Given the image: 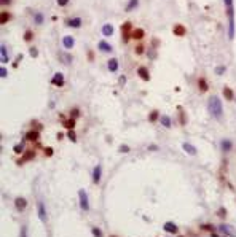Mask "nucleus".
Wrapping results in <instances>:
<instances>
[{
  "mask_svg": "<svg viewBox=\"0 0 236 237\" xmlns=\"http://www.w3.org/2000/svg\"><path fill=\"white\" fill-rule=\"evenodd\" d=\"M207 111L211 113L212 118L222 121L224 119V107H222V102L217 95H211L207 99Z\"/></svg>",
  "mask_w": 236,
  "mask_h": 237,
  "instance_id": "f257e3e1",
  "label": "nucleus"
},
{
  "mask_svg": "<svg viewBox=\"0 0 236 237\" xmlns=\"http://www.w3.org/2000/svg\"><path fill=\"white\" fill-rule=\"evenodd\" d=\"M225 8H227V16H228V38H234V7L233 0H224Z\"/></svg>",
  "mask_w": 236,
  "mask_h": 237,
  "instance_id": "f03ea898",
  "label": "nucleus"
},
{
  "mask_svg": "<svg viewBox=\"0 0 236 237\" xmlns=\"http://www.w3.org/2000/svg\"><path fill=\"white\" fill-rule=\"evenodd\" d=\"M132 24L129 22V21H126V22H123V26H121V38H123V41L126 43V41H129V38H132Z\"/></svg>",
  "mask_w": 236,
  "mask_h": 237,
  "instance_id": "7ed1b4c3",
  "label": "nucleus"
},
{
  "mask_svg": "<svg viewBox=\"0 0 236 237\" xmlns=\"http://www.w3.org/2000/svg\"><path fill=\"white\" fill-rule=\"evenodd\" d=\"M78 204H80V208L83 212H88L89 210V199H88V194L85 189H80L78 191Z\"/></svg>",
  "mask_w": 236,
  "mask_h": 237,
  "instance_id": "20e7f679",
  "label": "nucleus"
},
{
  "mask_svg": "<svg viewBox=\"0 0 236 237\" xmlns=\"http://www.w3.org/2000/svg\"><path fill=\"white\" fill-rule=\"evenodd\" d=\"M37 213H38V218H40L41 223H46L48 215H46V208H45V204H43V201H41V199L37 201Z\"/></svg>",
  "mask_w": 236,
  "mask_h": 237,
  "instance_id": "39448f33",
  "label": "nucleus"
},
{
  "mask_svg": "<svg viewBox=\"0 0 236 237\" xmlns=\"http://www.w3.org/2000/svg\"><path fill=\"white\" fill-rule=\"evenodd\" d=\"M91 178H93V183H94V185L101 183V178H102V165H101V164L94 165V169L91 170Z\"/></svg>",
  "mask_w": 236,
  "mask_h": 237,
  "instance_id": "423d86ee",
  "label": "nucleus"
},
{
  "mask_svg": "<svg viewBox=\"0 0 236 237\" xmlns=\"http://www.w3.org/2000/svg\"><path fill=\"white\" fill-rule=\"evenodd\" d=\"M15 208H16L18 212H24L26 208H27V199L22 198V196H18V198L15 199Z\"/></svg>",
  "mask_w": 236,
  "mask_h": 237,
  "instance_id": "0eeeda50",
  "label": "nucleus"
},
{
  "mask_svg": "<svg viewBox=\"0 0 236 237\" xmlns=\"http://www.w3.org/2000/svg\"><path fill=\"white\" fill-rule=\"evenodd\" d=\"M64 81H65V78H64V75H62L61 72L54 73L53 78H51V83H53L54 86H58V88H62V86H64Z\"/></svg>",
  "mask_w": 236,
  "mask_h": 237,
  "instance_id": "6e6552de",
  "label": "nucleus"
},
{
  "mask_svg": "<svg viewBox=\"0 0 236 237\" xmlns=\"http://www.w3.org/2000/svg\"><path fill=\"white\" fill-rule=\"evenodd\" d=\"M137 75L141 77L144 81H150V72H148V68L144 67V65H141V67L137 68Z\"/></svg>",
  "mask_w": 236,
  "mask_h": 237,
  "instance_id": "1a4fd4ad",
  "label": "nucleus"
},
{
  "mask_svg": "<svg viewBox=\"0 0 236 237\" xmlns=\"http://www.w3.org/2000/svg\"><path fill=\"white\" fill-rule=\"evenodd\" d=\"M164 231L168 232V234H177L179 232V228H177V225L176 223H172V221H168V223H164Z\"/></svg>",
  "mask_w": 236,
  "mask_h": 237,
  "instance_id": "9d476101",
  "label": "nucleus"
},
{
  "mask_svg": "<svg viewBox=\"0 0 236 237\" xmlns=\"http://www.w3.org/2000/svg\"><path fill=\"white\" fill-rule=\"evenodd\" d=\"M118 65H120V64H118V59H117V58H110L108 62H107V68H108L112 73H115V72L118 70Z\"/></svg>",
  "mask_w": 236,
  "mask_h": 237,
  "instance_id": "9b49d317",
  "label": "nucleus"
},
{
  "mask_svg": "<svg viewBox=\"0 0 236 237\" xmlns=\"http://www.w3.org/2000/svg\"><path fill=\"white\" fill-rule=\"evenodd\" d=\"M172 32H174V35H177V37H184V35L187 34V29H185V26H182V24H176V26L172 27Z\"/></svg>",
  "mask_w": 236,
  "mask_h": 237,
  "instance_id": "f8f14e48",
  "label": "nucleus"
},
{
  "mask_svg": "<svg viewBox=\"0 0 236 237\" xmlns=\"http://www.w3.org/2000/svg\"><path fill=\"white\" fill-rule=\"evenodd\" d=\"M65 26L74 27V29H78V27L81 26V19H80V18H69V19L65 21Z\"/></svg>",
  "mask_w": 236,
  "mask_h": 237,
  "instance_id": "ddd939ff",
  "label": "nucleus"
},
{
  "mask_svg": "<svg viewBox=\"0 0 236 237\" xmlns=\"http://www.w3.org/2000/svg\"><path fill=\"white\" fill-rule=\"evenodd\" d=\"M220 229L224 231L227 235H231V237H236V229L230 225H220Z\"/></svg>",
  "mask_w": 236,
  "mask_h": 237,
  "instance_id": "4468645a",
  "label": "nucleus"
},
{
  "mask_svg": "<svg viewBox=\"0 0 236 237\" xmlns=\"http://www.w3.org/2000/svg\"><path fill=\"white\" fill-rule=\"evenodd\" d=\"M74 43H75V40H74V37H70V35H65V37L62 38V45H64V48H67V49L74 48Z\"/></svg>",
  "mask_w": 236,
  "mask_h": 237,
  "instance_id": "2eb2a0df",
  "label": "nucleus"
},
{
  "mask_svg": "<svg viewBox=\"0 0 236 237\" xmlns=\"http://www.w3.org/2000/svg\"><path fill=\"white\" fill-rule=\"evenodd\" d=\"M98 48L101 49V51H104V53H112V46L108 45V41H105V40H101L99 43H98Z\"/></svg>",
  "mask_w": 236,
  "mask_h": 237,
  "instance_id": "dca6fc26",
  "label": "nucleus"
},
{
  "mask_svg": "<svg viewBox=\"0 0 236 237\" xmlns=\"http://www.w3.org/2000/svg\"><path fill=\"white\" fill-rule=\"evenodd\" d=\"M198 88H200L201 92H207L209 85H207V80H206V78H198Z\"/></svg>",
  "mask_w": 236,
  "mask_h": 237,
  "instance_id": "f3484780",
  "label": "nucleus"
},
{
  "mask_svg": "<svg viewBox=\"0 0 236 237\" xmlns=\"http://www.w3.org/2000/svg\"><path fill=\"white\" fill-rule=\"evenodd\" d=\"M0 58H2V62H3V64L10 61L8 49H7V46H5V45H2V46H0Z\"/></svg>",
  "mask_w": 236,
  "mask_h": 237,
  "instance_id": "a211bd4d",
  "label": "nucleus"
},
{
  "mask_svg": "<svg viewBox=\"0 0 236 237\" xmlns=\"http://www.w3.org/2000/svg\"><path fill=\"white\" fill-rule=\"evenodd\" d=\"M144 37H145V30H144V29H134V30H132V38H134V40L141 41Z\"/></svg>",
  "mask_w": 236,
  "mask_h": 237,
  "instance_id": "6ab92c4d",
  "label": "nucleus"
},
{
  "mask_svg": "<svg viewBox=\"0 0 236 237\" xmlns=\"http://www.w3.org/2000/svg\"><path fill=\"white\" fill-rule=\"evenodd\" d=\"M220 148L224 150L225 153L231 151V148H233V143H231V140H227V138H225V140H222V142H220Z\"/></svg>",
  "mask_w": 236,
  "mask_h": 237,
  "instance_id": "aec40b11",
  "label": "nucleus"
},
{
  "mask_svg": "<svg viewBox=\"0 0 236 237\" xmlns=\"http://www.w3.org/2000/svg\"><path fill=\"white\" fill-rule=\"evenodd\" d=\"M102 34H104L105 37L113 35V26H112V24H104V26H102Z\"/></svg>",
  "mask_w": 236,
  "mask_h": 237,
  "instance_id": "412c9836",
  "label": "nucleus"
},
{
  "mask_svg": "<svg viewBox=\"0 0 236 237\" xmlns=\"http://www.w3.org/2000/svg\"><path fill=\"white\" fill-rule=\"evenodd\" d=\"M182 148H184V150H185V151L188 153V155H190V156H193V155H196V148H195V146H191V145H190L188 142H185V143H182Z\"/></svg>",
  "mask_w": 236,
  "mask_h": 237,
  "instance_id": "4be33fe9",
  "label": "nucleus"
},
{
  "mask_svg": "<svg viewBox=\"0 0 236 237\" xmlns=\"http://www.w3.org/2000/svg\"><path fill=\"white\" fill-rule=\"evenodd\" d=\"M40 137V131H29V132H27L26 134V138H27V140H37V138Z\"/></svg>",
  "mask_w": 236,
  "mask_h": 237,
  "instance_id": "5701e85b",
  "label": "nucleus"
},
{
  "mask_svg": "<svg viewBox=\"0 0 236 237\" xmlns=\"http://www.w3.org/2000/svg\"><path fill=\"white\" fill-rule=\"evenodd\" d=\"M161 116H160V111L158 110H152L150 111V115H148V121L150 123H155V121H158Z\"/></svg>",
  "mask_w": 236,
  "mask_h": 237,
  "instance_id": "b1692460",
  "label": "nucleus"
},
{
  "mask_svg": "<svg viewBox=\"0 0 236 237\" xmlns=\"http://www.w3.org/2000/svg\"><path fill=\"white\" fill-rule=\"evenodd\" d=\"M224 95H225V99H227V100H233V97H234L233 89H230L228 86H225V88H224Z\"/></svg>",
  "mask_w": 236,
  "mask_h": 237,
  "instance_id": "393cba45",
  "label": "nucleus"
},
{
  "mask_svg": "<svg viewBox=\"0 0 236 237\" xmlns=\"http://www.w3.org/2000/svg\"><path fill=\"white\" fill-rule=\"evenodd\" d=\"M10 19H11V15H10V13H8V11H2V15H0V22H2V24H7Z\"/></svg>",
  "mask_w": 236,
  "mask_h": 237,
  "instance_id": "a878e982",
  "label": "nucleus"
},
{
  "mask_svg": "<svg viewBox=\"0 0 236 237\" xmlns=\"http://www.w3.org/2000/svg\"><path fill=\"white\" fill-rule=\"evenodd\" d=\"M75 123H77L75 118H69L67 121H62V124H64V126H65L67 129H72V128L75 126Z\"/></svg>",
  "mask_w": 236,
  "mask_h": 237,
  "instance_id": "bb28decb",
  "label": "nucleus"
},
{
  "mask_svg": "<svg viewBox=\"0 0 236 237\" xmlns=\"http://www.w3.org/2000/svg\"><path fill=\"white\" fill-rule=\"evenodd\" d=\"M160 121H161V124L164 128H171V118L169 116H161Z\"/></svg>",
  "mask_w": 236,
  "mask_h": 237,
  "instance_id": "cd10ccee",
  "label": "nucleus"
},
{
  "mask_svg": "<svg viewBox=\"0 0 236 237\" xmlns=\"http://www.w3.org/2000/svg\"><path fill=\"white\" fill-rule=\"evenodd\" d=\"M137 5H139V0H129V2H128V7H126V11H131V10H134Z\"/></svg>",
  "mask_w": 236,
  "mask_h": 237,
  "instance_id": "c85d7f7f",
  "label": "nucleus"
},
{
  "mask_svg": "<svg viewBox=\"0 0 236 237\" xmlns=\"http://www.w3.org/2000/svg\"><path fill=\"white\" fill-rule=\"evenodd\" d=\"M34 156H35V151H32V150L26 151L24 153V161H31V159H34Z\"/></svg>",
  "mask_w": 236,
  "mask_h": 237,
  "instance_id": "c756f323",
  "label": "nucleus"
},
{
  "mask_svg": "<svg viewBox=\"0 0 236 237\" xmlns=\"http://www.w3.org/2000/svg\"><path fill=\"white\" fill-rule=\"evenodd\" d=\"M144 53H145V46H144L142 43H137V46H136V54L141 56V54H144Z\"/></svg>",
  "mask_w": 236,
  "mask_h": 237,
  "instance_id": "7c9ffc66",
  "label": "nucleus"
},
{
  "mask_svg": "<svg viewBox=\"0 0 236 237\" xmlns=\"http://www.w3.org/2000/svg\"><path fill=\"white\" fill-rule=\"evenodd\" d=\"M62 62H65V64H70V62H72V54H69V53L62 54Z\"/></svg>",
  "mask_w": 236,
  "mask_h": 237,
  "instance_id": "2f4dec72",
  "label": "nucleus"
},
{
  "mask_svg": "<svg viewBox=\"0 0 236 237\" xmlns=\"http://www.w3.org/2000/svg\"><path fill=\"white\" fill-rule=\"evenodd\" d=\"M91 232L94 234V237H102V231L99 228H91Z\"/></svg>",
  "mask_w": 236,
  "mask_h": 237,
  "instance_id": "473e14b6",
  "label": "nucleus"
},
{
  "mask_svg": "<svg viewBox=\"0 0 236 237\" xmlns=\"http://www.w3.org/2000/svg\"><path fill=\"white\" fill-rule=\"evenodd\" d=\"M67 137H69V138H70V140H72V142H77V135H75V132H74L72 129H70V131H69V132H67Z\"/></svg>",
  "mask_w": 236,
  "mask_h": 237,
  "instance_id": "72a5a7b5",
  "label": "nucleus"
},
{
  "mask_svg": "<svg viewBox=\"0 0 236 237\" xmlns=\"http://www.w3.org/2000/svg\"><path fill=\"white\" fill-rule=\"evenodd\" d=\"M43 22V15H41V13H37L35 15V24H41Z\"/></svg>",
  "mask_w": 236,
  "mask_h": 237,
  "instance_id": "f704fd0d",
  "label": "nucleus"
},
{
  "mask_svg": "<svg viewBox=\"0 0 236 237\" xmlns=\"http://www.w3.org/2000/svg\"><path fill=\"white\" fill-rule=\"evenodd\" d=\"M29 53H31V56H32V58H37V56H38V49H37L35 46H31Z\"/></svg>",
  "mask_w": 236,
  "mask_h": 237,
  "instance_id": "c9c22d12",
  "label": "nucleus"
},
{
  "mask_svg": "<svg viewBox=\"0 0 236 237\" xmlns=\"http://www.w3.org/2000/svg\"><path fill=\"white\" fill-rule=\"evenodd\" d=\"M32 37H34V34H32L31 30H27V32L24 34V40H26V41H31V40H32Z\"/></svg>",
  "mask_w": 236,
  "mask_h": 237,
  "instance_id": "e433bc0d",
  "label": "nucleus"
},
{
  "mask_svg": "<svg viewBox=\"0 0 236 237\" xmlns=\"http://www.w3.org/2000/svg\"><path fill=\"white\" fill-rule=\"evenodd\" d=\"M22 150H24V143H19L15 146V153H22Z\"/></svg>",
  "mask_w": 236,
  "mask_h": 237,
  "instance_id": "4c0bfd02",
  "label": "nucleus"
},
{
  "mask_svg": "<svg viewBox=\"0 0 236 237\" xmlns=\"http://www.w3.org/2000/svg\"><path fill=\"white\" fill-rule=\"evenodd\" d=\"M224 72H225V67H224V65H220V67L215 68V73H217V75H222Z\"/></svg>",
  "mask_w": 236,
  "mask_h": 237,
  "instance_id": "58836bf2",
  "label": "nucleus"
},
{
  "mask_svg": "<svg viewBox=\"0 0 236 237\" xmlns=\"http://www.w3.org/2000/svg\"><path fill=\"white\" fill-rule=\"evenodd\" d=\"M77 116H80V110H78V108H74V110H72V118H77Z\"/></svg>",
  "mask_w": 236,
  "mask_h": 237,
  "instance_id": "ea45409f",
  "label": "nucleus"
},
{
  "mask_svg": "<svg viewBox=\"0 0 236 237\" xmlns=\"http://www.w3.org/2000/svg\"><path fill=\"white\" fill-rule=\"evenodd\" d=\"M56 2H58L59 7H65V5L69 3V0H56Z\"/></svg>",
  "mask_w": 236,
  "mask_h": 237,
  "instance_id": "a19ab883",
  "label": "nucleus"
},
{
  "mask_svg": "<svg viewBox=\"0 0 236 237\" xmlns=\"http://www.w3.org/2000/svg\"><path fill=\"white\" fill-rule=\"evenodd\" d=\"M7 73H8V72H7V68H5V67H2V68H0V75H2L3 78L7 77Z\"/></svg>",
  "mask_w": 236,
  "mask_h": 237,
  "instance_id": "79ce46f5",
  "label": "nucleus"
},
{
  "mask_svg": "<svg viewBox=\"0 0 236 237\" xmlns=\"http://www.w3.org/2000/svg\"><path fill=\"white\" fill-rule=\"evenodd\" d=\"M19 237H27V229H26V228L21 229V235H19Z\"/></svg>",
  "mask_w": 236,
  "mask_h": 237,
  "instance_id": "37998d69",
  "label": "nucleus"
},
{
  "mask_svg": "<svg viewBox=\"0 0 236 237\" xmlns=\"http://www.w3.org/2000/svg\"><path fill=\"white\" fill-rule=\"evenodd\" d=\"M88 61H94V53H93V51L88 53Z\"/></svg>",
  "mask_w": 236,
  "mask_h": 237,
  "instance_id": "c03bdc74",
  "label": "nucleus"
},
{
  "mask_svg": "<svg viewBox=\"0 0 236 237\" xmlns=\"http://www.w3.org/2000/svg\"><path fill=\"white\" fill-rule=\"evenodd\" d=\"M124 81H126V77H124V75H121V77H120V85H121V86L124 85Z\"/></svg>",
  "mask_w": 236,
  "mask_h": 237,
  "instance_id": "a18cd8bd",
  "label": "nucleus"
},
{
  "mask_svg": "<svg viewBox=\"0 0 236 237\" xmlns=\"http://www.w3.org/2000/svg\"><path fill=\"white\" fill-rule=\"evenodd\" d=\"M120 151H121V153H128V151H129V146H121Z\"/></svg>",
  "mask_w": 236,
  "mask_h": 237,
  "instance_id": "49530a36",
  "label": "nucleus"
},
{
  "mask_svg": "<svg viewBox=\"0 0 236 237\" xmlns=\"http://www.w3.org/2000/svg\"><path fill=\"white\" fill-rule=\"evenodd\" d=\"M45 153L50 156V155H53V150H51V148H46V151H45Z\"/></svg>",
  "mask_w": 236,
  "mask_h": 237,
  "instance_id": "de8ad7c7",
  "label": "nucleus"
},
{
  "mask_svg": "<svg viewBox=\"0 0 236 237\" xmlns=\"http://www.w3.org/2000/svg\"><path fill=\"white\" fill-rule=\"evenodd\" d=\"M10 2H11V0H2V3H3V5H10Z\"/></svg>",
  "mask_w": 236,
  "mask_h": 237,
  "instance_id": "09e8293b",
  "label": "nucleus"
},
{
  "mask_svg": "<svg viewBox=\"0 0 236 237\" xmlns=\"http://www.w3.org/2000/svg\"><path fill=\"white\" fill-rule=\"evenodd\" d=\"M214 237H217V235H214Z\"/></svg>",
  "mask_w": 236,
  "mask_h": 237,
  "instance_id": "8fccbe9b",
  "label": "nucleus"
}]
</instances>
